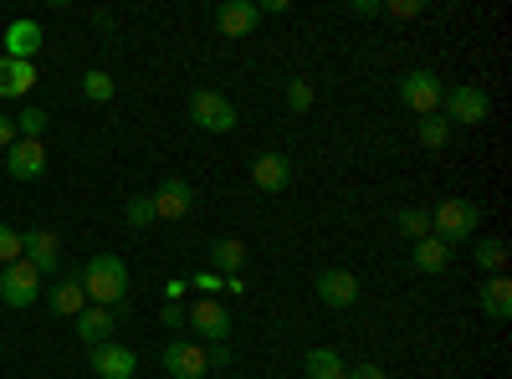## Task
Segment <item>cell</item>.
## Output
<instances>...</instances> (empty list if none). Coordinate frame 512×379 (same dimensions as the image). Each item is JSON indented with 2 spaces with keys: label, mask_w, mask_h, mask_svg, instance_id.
<instances>
[{
  "label": "cell",
  "mask_w": 512,
  "mask_h": 379,
  "mask_svg": "<svg viewBox=\"0 0 512 379\" xmlns=\"http://www.w3.org/2000/svg\"><path fill=\"white\" fill-rule=\"evenodd\" d=\"M77 282H82V292H88V303L93 308H123V298H128V267H123V257H113V251H98V257H88V267L77 272Z\"/></svg>",
  "instance_id": "6da1fadb"
},
{
  "label": "cell",
  "mask_w": 512,
  "mask_h": 379,
  "mask_svg": "<svg viewBox=\"0 0 512 379\" xmlns=\"http://www.w3.org/2000/svg\"><path fill=\"white\" fill-rule=\"evenodd\" d=\"M477 226H482V205L477 200H441V205H431V236L446 241V246L472 241Z\"/></svg>",
  "instance_id": "7a4b0ae2"
},
{
  "label": "cell",
  "mask_w": 512,
  "mask_h": 379,
  "mask_svg": "<svg viewBox=\"0 0 512 379\" xmlns=\"http://www.w3.org/2000/svg\"><path fill=\"white\" fill-rule=\"evenodd\" d=\"M190 123L205 134H231L236 129V103L216 88H195L190 93Z\"/></svg>",
  "instance_id": "3957f363"
},
{
  "label": "cell",
  "mask_w": 512,
  "mask_h": 379,
  "mask_svg": "<svg viewBox=\"0 0 512 379\" xmlns=\"http://www.w3.org/2000/svg\"><path fill=\"white\" fill-rule=\"evenodd\" d=\"M441 98H446V88H441V72H431V67H415V72H405V77H400V103H405L410 113L431 118V113L441 108Z\"/></svg>",
  "instance_id": "277c9868"
},
{
  "label": "cell",
  "mask_w": 512,
  "mask_h": 379,
  "mask_svg": "<svg viewBox=\"0 0 512 379\" xmlns=\"http://www.w3.org/2000/svg\"><path fill=\"white\" fill-rule=\"evenodd\" d=\"M185 323L195 328V344H231V313L216 298H195L185 308Z\"/></svg>",
  "instance_id": "5b68a950"
},
{
  "label": "cell",
  "mask_w": 512,
  "mask_h": 379,
  "mask_svg": "<svg viewBox=\"0 0 512 379\" xmlns=\"http://www.w3.org/2000/svg\"><path fill=\"white\" fill-rule=\"evenodd\" d=\"M41 282H47V277H41L26 257L11 262V267H0V303H6V308H31L41 298Z\"/></svg>",
  "instance_id": "8992f818"
},
{
  "label": "cell",
  "mask_w": 512,
  "mask_h": 379,
  "mask_svg": "<svg viewBox=\"0 0 512 379\" xmlns=\"http://www.w3.org/2000/svg\"><path fill=\"white\" fill-rule=\"evenodd\" d=\"M446 123H466V129H477V123H487L492 113V98L487 88H477V82H461V88H446Z\"/></svg>",
  "instance_id": "52a82bcc"
},
{
  "label": "cell",
  "mask_w": 512,
  "mask_h": 379,
  "mask_svg": "<svg viewBox=\"0 0 512 379\" xmlns=\"http://www.w3.org/2000/svg\"><path fill=\"white\" fill-rule=\"evenodd\" d=\"M21 257H26L41 277H57V272H62V241H57V231H47V226L21 231Z\"/></svg>",
  "instance_id": "ba28073f"
},
{
  "label": "cell",
  "mask_w": 512,
  "mask_h": 379,
  "mask_svg": "<svg viewBox=\"0 0 512 379\" xmlns=\"http://www.w3.org/2000/svg\"><path fill=\"white\" fill-rule=\"evenodd\" d=\"M149 200H154V221H185L195 210V185L180 180V175H169V180H159V190Z\"/></svg>",
  "instance_id": "9c48e42d"
},
{
  "label": "cell",
  "mask_w": 512,
  "mask_h": 379,
  "mask_svg": "<svg viewBox=\"0 0 512 379\" xmlns=\"http://www.w3.org/2000/svg\"><path fill=\"white\" fill-rule=\"evenodd\" d=\"M164 374L169 379H205V344H195V339H175V344H164Z\"/></svg>",
  "instance_id": "30bf717a"
},
{
  "label": "cell",
  "mask_w": 512,
  "mask_h": 379,
  "mask_svg": "<svg viewBox=\"0 0 512 379\" xmlns=\"http://www.w3.org/2000/svg\"><path fill=\"white\" fill-rule=\"evenodd\" d=\"M6 175L11 180H41L47 175V149H41V139H16L6 149Z\"/></svg>",
  "instance_id": "8fae6325"
},
{
  "label": "cell",
  "mask_w": 512,
  "mask_h": 379,
  "mask_svg": "<svg viewBox=\"0 0 512 379\" xmlns=\"http://www.w3.org/2000/svg\"><path fill=\"white\" fill-rule=\"evenodd\" d=\"M318 303H323V308H354V303H359V277L344 272V267L318 272Z\"/></svg>",
  "instance_id": "7c38bea8"
},
{
  "label": "cell",
  "mask_w": 512,
  "mask_h": 379,
  "mask_svg": "<svg viewBox=\"0 0 512 379\" xmlns=\"http://www.w3.org/2000/svg\"><path fill=\"white\" fill-rule=\"evenodd\" d=\"M256 21H262L256 0H221V6H216V31H221V36H231V41L251 36V31H256Z\"/></svg>",
  "instance_id": "4fadbf2b"
},
{
  "label": "cell",
  "mask_w": 512,
  "mask_h": 379,
  "mask_svg": "<svg viewBox=\"0 0 512 379\" xmlns=\"http://www.w3.org/2000/svg\"><path fill=\"white\" fill-rule=\"evenodd\" d=\"M93 374H98V379H134V374H139V354L108 339V344L93 349Z\"/></svg>",
  "instance_id": "5bb4252c"
},
{
  "label": "cell",
  "mask_w": 512,
  "mask_h": 379,
  "mask_svg": "<svg viewBox=\"0 0 512 379\" xmlns=\"http://www.w3.org/2000/svg\"><path fill=\"white\" fill-rule=\"evenodd\" d=\"M251 185L262 190V195H277L292 185V159L287 154H256L251 159Z\"/></svg>",
  "instance_id": "9a60e30c"
},
{
  "label": "cell",
  "mask_w": 512,
  "mask_h": 379,
  "mask_svg": "<svg viewBox=\"0 0 512 379\" xmlns=\"http://www.w3.org/2000/svg\"><path fill=\"white\" fill-rule=\"evenodd\" d=\"M0 41H6V52H0V57H11V62H36V52H41V41H47V36H41V26H36L31 16H21V21L6 26V36H0Z\"/></svg>",
  "instance_id": "2e32d148"
},
{
  "label": "cell",
  "mask_w": 512,
  "mask_h": 379,
  "mask_svg": "<svg viewBox=\"0 0 512 379\" xmlns=\"http://www.w3.org/2000/svg\"><path fill=\"white\" fill-rule=\"evenodd\" d=\"M41 298H47V308H52L57 318H77L82 308H88V292H82L77 277H57L52 287H41Z\"/></svg>",
  "instance_id": "e0dca14e"
},
{
  "label": "cell",
  "mask_w": 512,
  "mask_h": 379,
  "mask_svg": "<svg viewBox=\"0 0 512 379\" xmlns=\"http://www.w3.org/2000/svg\"><path fill=\"white\" fill-rule=\"evenodd\" d=\"M72 323H77V339L88 344V349H98V344H108V339H113V308H93V303H88Z\"/></svg>",
  "instance_id": "ac0fdd59"
},
{
  "label": "cell",
  "mask_w": 512,
  "mask_h": 379,
  "mask_svg": "<svg viewBox=\"0 0 512 379\" xmlns=\"http://www.w3.org/2000/svg\"><path fill=\"white\" fill-rule=\"evenodd\" d=\"M410 262H415V272H420V277H441V272L451 267V246H446V241H436V236H425V241H415V246H410Z\"/></svg>",
  "instance_id": "d6986e66"
},
{
  "label": "cell",
  "mask_w": 512,
  "mask_h": 379,
  "mask_svg": "<svg viewBox=\"0 0 512 379\" xmlns=\"http://www.w3.org/2000/svg\"><path fill=\"white\" fill-rule=\"evenodd\" d=\"M31 88H36V62L0 57V98H26Z\"/></svg>",
  "instance_id": "ffe728a7"
},
{
  "label": "cell",
  "mask_w": 512,
  "mask_h": 379,
  "mask_svg": "<svg viewBox=\"0 0 512 379\" xmlns=\"http://www.w3.org/2000/svg\"><path fill=\"white\" fill-rule=\"evenodd\" d=\"M482 313L497 318V323L512 318V282H507V277H487V282H482Z\"/></svg>",
  "instance_id": "44dd1931"
},
{
  "label": "cell",
  "mask_w": 512,
  "mask_h": 379,
  "mask_svg": "<svg viewBox=\"0 0 512 379\" xmlns=\"http://www.w3.org/2000/svg\"><path fill=\"white\" fill-rule=\"evenodd\" d=\"M241 267H246V246L241 241H216V246H210V272H216V277H241Z\"/></svg>",
  "instance_id": "7402d4cb"
},
{
  "label": "cell",
  "mask_w": 512,
  "mask_h": 379,
  "mask_svg": "<svg viewBox=\"0 0 512 379\" xmlns=\"http://www.w3.org/2000/svg\"><path fill=\"white\" fill-rule=\"evenodd\" d=\"M303 369H308V379H344L349 374V364L338 359V349H308Z\"/></svg>",
  "instance_id": "603a6c76"
},
{
  "label": "cell",
  "mask_w": 512,
  "mask_h": 379,
  "mask_svg": "<svg viewBox=\"0 0 512 379\" xmlns=\"http://www.w3.org/2000/svg\"><path fill=\"white\" fill-rule=\"evenodd\" d=\"M472 262L487 272V277H502V267H507V241H497V236H487L482 246H472Z\"/></svg>",
  "instance_id": "cb8c5ba5"
},
{
  "label": "cell",
  "mask_w": 512,
  "mask_h": 379,
  "mask_svg": "<svg viewBox=\"0 0 512 379\" xmlns=\"http://www.w3.org/2000/svg\"><path fill=\"white\" fill-rule=\"evenodd\" d=\"M82 98L88 103H113V77L103 67H88L82 72Z\"/></svg>",
  "instance_id": "d4e9b609"
},
{
  "label": "cell",
  "mask_w": 512,
  "mask_h": 379,
  "mask_svg": "<svg viewBox=\"0 0 512 379\" xmlns=\"http://www.w3.org/2000/svg\"><path fill=\"white\" fill-rule=\"evenodd\" d=\"M415 134H420L425 149H446V144H451V123H446L441 113H431V118H420V129H415Z\"/></svg>",
  "instance_id": "484cf974"
},
{
  "label": "cell",
  "mask_w": 512,
  "mask_h": 379,
  "mask_svg": "<svg viewBox=\"0 0 512 379\" xmlns=\"http://www.w3.org/2000/svg\"><path fill=\"white\" fill-rule=\"evenodd\" d=\"M395 226H400L410 241H425V236H431V210H400Z\"/></svg>",
  "instance_id": "4316f807"
},
{
  "label": "cell",
  "mask_w": 512,
  "mask_h": 379,
  "mask_svg": "<svg viewBox=\"0 0 512 379\" xmlns=\"http://www.w3.org/2000/svg\"><path fill=\"white\" fill-rule=\"evenodd\" d=\"M123 221L134 226V231H144V226L154 221V200H149V195H134V200L123 205Z\"/></svg>",
  "instance_id": "83f0119b"
},
{
  "label": "cell",
  "mask_w": 512,
  "mask_h": 379,
  "mask_svg": "<svg viewBox=\"0 0 512 379\" xmlns=\"http://www.w3.org/2000/svg\"><path fill=\"white\" fill-rule=\"evenodd\" d=\"M47 134V113L41 108H21V118H16V139H41Z\"/></svg>",
  "instance_id": "f1b7e54d"
},
{
  "label": "cell",
  "mask_w": 512,
  "mask_h": 379,
  "mask_svg": "<svg viewBox=\"0 0 512 379\" xmlns=\"http://www.w3.org/2000/svg\"><path fill=\"white\" fill-rule=\"evenodd\" d=\"M287 108H292V113H308V108H313V82H308V77H292V82H287Z\"/></svg>",
  "instance_id": "f546056e"
},
{
  "label": "cell",
  "mask_w": 512,
  "mask_h": 379,
  "mask_svg": "<svg viewBox=\"0 0 512 379\" xmlns=\"http://www.w3.org/2000/svg\"><path fill=\"white\" fill-rule=\"evenodd\" d=\"M21 262V231L16 226H0V267Z\"/></svg>",
  "instance_id": "4dcf8cb0"
},
{
  "label": "cell",
  "mask_w": 512,
  "mask_h": 379,
  "mask_svg": "<svg viewBox=\"0 0 512 379\" xmlns=\"http://www.w3.org/2000/svg\"><path fill=\"white\" fill-rule=\"evenodd\" d=\"M425 11V0H390V6H384V16H395V21H415Z\"/></svg>",
  "instance_id": "1f68e13d"
},
{
  "label": "cell",
  "mask_w": 512,
  "mask_h": 379,
  "mask_svg": "<svg viewBox=\"0 0 512 379\" xmlns=\"http://www.w3.org/2000/svg\"><path fill=\"white\" fill-rule=\"evenodd\" d=\"M205 364H210V369H231V364H236V349H231V344H210V349H205Z\"/></svg>",
  "instance_id": "d6a6232c"
},
{
  "label": "cell",
  "mask_w": 512,
  "mask_h": 379,
  "mask_svg": "<svg viewBox=\"0 0 512 379\" xmlns=\"http://www.w3.org/2000/svg\"><path fill=\"white\" fill-rule=\"evenodd\" d=\"M190 287H200L205 292V298H216V292H226V277H216V272H200Z\"/></svg>",
  "instance_id": "836d02e7"
},
{
  "label": "cell",
  "mask_w": 512,
  "mask_h": 379,
  "mask_svg": "<svg viewBox=\"0 0 512 379\" xmlns=\"http://www.w3.org/2000/svg\"><path fill=\"white\" fill-rule=\"evenodd\" d=\"M185 292H190V277H169L164 282V298L169 303H185Z\"/></svg>",
  "instance_id": "e575fe53"
},
{
  "label": "cell",
  "mask_w": 512,
  "mask_h": 379,
  "mask_svg": "<svg viewBox=\"0 0 512 379\" xmlns=\"http://www.w3.org/2000/svg\"><path fill=\"white\" fill-rule=\"evenodd\" d=\"M159 323H164V328H180V323H185V303H164Z\"/></svg>",
  "instance_id": "d590c367"
},
{
  "label": "cell",
  "mask_w": 512,
  "mask_h": 379,
  "mask_svg": "<svg viewBox=\"0 0 512 379\" xmlns=\"http://www.w3.org/2000/svg\"><path fill=\"white\" fill-rule=\"evenodd\" d=\"M349 11H354V16H384L379 0H349Z\"/></svg>",
  "instance_id": "8d00e7d4"
},
{
  "label": "cell",
  "mask_w": 512,
  "mask_h": 379,
  "mask_svg": "<svg viewBox=\"0 0 512 379\" xmlns=\"http://www.w3.org/2000/svg\"><path fill=\"white\" fill-rule=\"evenodd\" d=\"M344 379H390V374H384L379 364H359V369H349Z\"/></svg>",
  "instance_id": "74e56055"
},
{
  "label": "cell",
  "mask_w": 512,
  "mask_h": 379,
  "mask_svg": "<svg viewBox=\"0 0 512 379\" xmlns=\"http://www.w3.org/2000/svg\"><path fill=\"white\" fill-rule=\"evenodd\" d=\"M11 144H16V118L0 113V149H11Z\"/></svg>",
  "instance_id": "f35d334b"
},
{
  "label": "cell",
  "mask_w": 512,
  "mask_h": 379,
  "mask_svg": "<svg viewBox=\"0 0 512 379\" xmlns=\"http://www.w3.org/2000/svg\"><path fill=\"white\" fill-rule=\"evenodd\" d=\"M256 11H262V16H282V11H287V0H262Z\"/></svg>",
  "instance_id": "ab89813d"
},
{
  "label": "cell",
  "mask_w": 512,
  "mask_h": 379,
  "mask_svg": "<svg viewBox=\"0 0 512 379\" xmlns=\"http://www.w3.org/2000/svg\"><path fill=\"white\" fill-rule=\"evenodd\" d=\"M236 379H246V374H236Z\"/></svg>",
  "instance_id": "60d3db41"
}]
</instances>
